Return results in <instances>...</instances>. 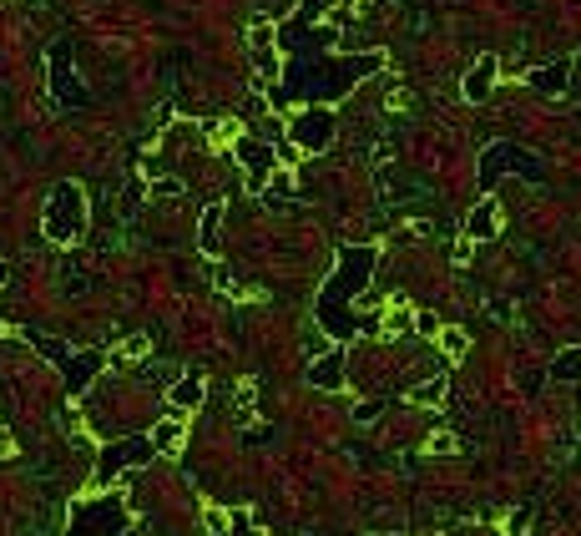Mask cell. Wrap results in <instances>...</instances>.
<instances>
[{
  "instance_id": "19",
  "label": "cell",
  "mask_w": 581,
  "mask_h": 536,
  "mask_svg": "<svg viewBox=\"0 0 581 536\" xmlns=\"http://www.w3.org/2000/svg\"><path fill=\"white\" fill-rule=\"evenodd\" d=\"M339 0H293V21H304V26H314V21H324V15L334 11Z\"/></svg>"
},
{
  "instance_id": "1",
  "label": "cell",
  "mask_w": 581,
  "mask_h": 536,
  "mask_svg": "<svg viewBox=\"0 0 581 536\" xmlns=\"http://www.w3.org/2000/svg\"><path fill=\"white\" fill-rule=\"evenodd\" d=\"M278 51H283V76L268 87L274 107H334L349 91L384 72V51H339V26L329 21H293L283 15L278 26Z\"/></svg>"
},
{
  "instance_id": "18",
  "label": "cell",
  "mask_w": 581,
  "mask_h": 536,
  "mask_svg": "<svg viewBox=\"0 0 581 536\" xmlns=\"http://www.w3.org/2000/svg\"><path fill=\"white\" fill-rule=\"evenodd\" d=\"M253 72H258L263 82H278V76H283V57H278V46H263V51H253Z\"/></svg>"
},
{
  "instance_id": "17",
  "label": "cell",
  "mask_w": 581,
  "mask_h": 536,
  "mask_svg": "<svg viewBox=\"0 0 581 536\" xmlns=\"http://www.w3.org/2000/svg\"><path fill=\"white\" fill-rule=\"evenodd\" d=\"M173 406L177 410H198V406H203V375H198V370H192V375H177Z\"/></svg>"
},
{
  "instance_id": "15",
  "label": "cell",
  "mask_w": 581,
  "mask_h": 536,
  "mask_svg": "<svg viewBox=\"0 0 581 536\" xmlns=\"http://www.w3.org/2000/svg\"><path fill=\"white\" fill-rule=\"evenodd\" d=\"M546 379H552V385H577V379H581V345L561 349V354L546 364Z\"/></svg>"
},
{
  "instance_id": "28",
  "label": "cell",
  "mask_w": 581,
  "mask_h": 536,
  "mask_svg": "<svg viewBox=\"0 0 581 536\" xmlns=\"http://www.w3.org/2000/svg\"><path fill=\"white\" fill-rule=\"evenodd\" d=\"M223 536H258V532H253V522H248V516H232V526Z\"/></svg>"
},
{
  "instance_id": "5",
  "label": "cell",
  "mask_w": 581,
  "mask_h": 536,
  "mask_svg": "<svg viewBox=\"0 0 581 536\" xmlns=\"http://www.w3.org/2000/svg\"><path fill=\"white\" fill-rule=\"evenodd\" d=\"M506 173L531 177V183H546V162H541L536 152L516 147V142H491L485 152H480V162H476V183H480V192H491Z\"/></svg>"
},
{
  "instance_id": "11",
  "label": "cell",
  "mask_w": 581,
  "mask_h": 536,
  "mask_svg": "<svg viewBox=\"0 0 581 536\" xmlns=\"http://www.w3.org/2000/svg\"><path fill=\"white\" fill-rule=\"evenodd\" d=\"M495 233H501V203L485 192V198L465 213V238H470V244H491Z\"/></svg>"
},
{
  "instance_id": "23",
  "label": "cell",
  "mask_w": 581,
  "mask_h": 536,
  "mask_svg": "<svg viewBox=\"0 0 581 536\" xmlns=\"http://www.w3.org/2000/svg\"><path fill=\"white\" fill-rule=\"evenodd\" d=\"M415 329H420V334H430V339H440V329H445V324H440L435 314H425V309H420V314H415Z\"/></svg>"
},
{
  "instance_id": "30",
  "label": "cell",
  "mask_w": 581,
  "mask_h": 536,
  "mask_svg": "<svg viewBox=\"0 0 581 536\" xmlns=\"http://www.w3.org/2000/svg\"><path fill=\"white\" fill-rule=\"evenodd\" d=\"M11 450H15V440H11L5 431H0V456H11Z\"/></svg>"
},
{
  "instance_id": "12",
  "label": "cell",
  "mask_w": 581,
  "mask_h": 536,
  "mask_svg": "<svg viewBox=\"0 0 581 536\" xmlns=\"http://www.w3.org/2000/svg\"><path fill=\"white\" fill-rule=\"evenodd\" d=\"M61 375H66V390L81 395L97 379V370H102V354H91V349H76V354H61Z\"/></svg>"
},
{
  "instance_id": "14",
  "label": "cell",
  "mask_w": 581,
  "mask_h": 536,
  "mask_svg": "<svg viewBox=\"0 0 581 536\" xmlns=\"http://www.w3.org/2000/svg\"><path fill=\"white\" fill-rule=\"evenodd\" d=\"M308 385L314 390H339L344 385V349H324L319 360L308 364Z\"/></svg>"
},
{
  "instance_id": "31",
  "label": "cell",
  "mask_w": 581,
  "mask_h": 536,
  "mask_svg": "<svg viewBox=\"0 0 581 536\" xmlns=\"http://www.w3.org/2000/svg\"><path fill=\"white\" fill-rule=\"evenodd\" d=\"M0 284H11V263H0Z\"/></svg>"
},
{
  "instance_id": "3",
  "label": "cell",
  "mask_w": 581,
  "mask_h": 536,
  "mask_svg": "<svg viewBox=\"0 0 581 536\" xmlns=\"http://www.w3.org/2000/svg\"><path fill=\"white\" fill-rule=\"evenodd\" d=\"M87 228H91V208H87L81 183H56L41 208V233L51 244H76Z\"/></svg>"
},
{
  "instance_id": "24",
  "label": "cell",
  "mask_w": 581,
  "mask_h": 536,
  "mask_svg": "<svg viewBox=\"0 0 581 536\" xmlns=\"http://www.w3.org/2000/svg\"><path fill=\"white\" fill-rule=\"evenodd\" d=\"M268 188H274V192H283V198H289V192H299V188H293V173H283V167H278V173L268 177Z\"/></svg>"
},
{
  "instance_id": "27",
  "label": "cell",
  "mask_w": 581,
  "mask_h": 536,
  "mask_svg": "<svg viewBox=\"0 0 581 536\" xmlns=\"http://www.w3.org/2000/svg\"><path fill=\"white\" fill-rule=\"evenodd\" d=\"M152 192H162V198H177V192H182V183H177V177H157V183H152Z\"/></svg>"
},
{
  "instance_id": "7",
  "label": "cell",
  "mask_w": 581,
  "mask_h": 536,
  "mask_svg": "<svg viewBox=\"0 0 581 536\" xmlns=\"http://www.w3.org/2000/svg\"><path fill=\"white\" fill-rule=\"evenodd\" d=\"M157 461V440L152 435H122L112 446L97 456V481H112V476H127V471H142V465Z\"/></svg>"
},
{
  "instance_id": "22",
  "label": "cell",
  "mask_w": 581,
  "mask_h": 536,
  "mask_svg": "<svg viewBox=\"0 0 581 536\" xmlns=\"http://www.w3.org/2000/svg\"><path fill=\"white\" fill-rule=\"evenodd\" d=\"M152 440H157V450H173V446H182V425H177V421H162L157 431H152Z\"/></svg>"
},
{
  "instance_id": "21",
  "label": "cell",
  "mask_w": 581,
  "mask_h": 536,
  "mask_svg": "<svg viewBox=\"0 0 581 536\" xmlns=\"http://www.w3.org/2000/svg\"><path fill=\"white\" fill-rule=\"evenodd\" d=\"M409 400H415V406H440V400H445V379H425V385H415Z\"/></svg>"
},
{
  "instance_id": "13",
  "label": "cell",
  "mask_w": 581,
  "mask_h": 536,
  "mask_svg": "<svg viewBox=\"0 0 581 536\" xmlns=\"http://www.w3.org/2000/svg\"><path fill=\"white\" fill-rule=\"evenodd\" d=\"M495 76H501V61H495V57H476V66H470V72H465V82H460V97L480 107L495 91Z\"/></svg>"
},
{
  "instance_id": "9",
  "label": "cell",
  "mask_w": 581,
  "mask_h": 536,
  "mask_svg": "<svg viewBox=\"0 0 581 536\" xmlns=\"http://www.w3.org/2000/svg\"><path fill=\"white\" fill-rule=\"evenodd\" d=\"M232 158L243 162L248 188H268V177L278 173V147L258 142V137H238V142H232Z\"/></svg>"
},
{
  "instance_id": "6",
  "label": "cell",
  "mask_w": 581,
  "mask_h": 536,
  "mask_svg": "<svg viewBox=\"0 0 581 536\" xmlns=\"http://www.w3.org/2000/svg\"><path fill=\"white\" fill-rule=\"evenodd\" d=\"M339 137V116L334 107H293L289 116V147L299 152H329Z\"/></svg>"
},
{
  "instance_id": "29",
  "label": "cell",
  "mask_w": 581,
  "mask_h": 536,
  "mask_svg": "<svg viewBox=\"0 0 581 536\" xmlns=\"http://www.w3.org/2000/svg\"><path fill=\"white\" fill-rule=\"evenodd\" d=\"M430 450H435V456H451V450H455V435H430Z\"/></svg>"
},
{
  "instance_id": "8",
  "label": "cell",
  "mask_w": 581,
  "mask_h": 536,
  "mask_svg": "<svg viewBox=\"0 0 581 536\" xmlns=\"http://www.w3.org/2000/svg\"><path fill=\"white\" fill-rule=\"evenodd\" d=\"M51 97H56L61 107H72V112H81V107H91V91L81 87V76H76L72 66V41H56L51 46Z\"/></svg>"
},
{
  "instance_id": "4",
  "label": "cell",
  "mask_w": 581,
  "mask_h": 536,
  "mask_svg": "<svg viewBox=\"0 0 581 536\" xmlns=\"http://www.w3.org/2000/svg\"><path fill=\"white\" fill-rule=\"evenodd\" d=\"M127 526H131L127 496L102 491V496L76 501V507H72V522H66V532H61V536H122Z\"/></svg>"
},
{
  "instance_id": "10",
  "label": "cell",
  "mask_w": 581,
  "mask_h": 536,
  "mask_svg": "<svg viewBox=\"0 0 581 536\" xmlns=\"http://www.w3.org/2000/svg\"><path fill=\"white\" fill-rule=\"evenodd\" d=\"M526 87L536 91V97H567L571 61L561 57V61H541V66H531V72H526Z\"/></svg>"
},
{
  "instance_id": "2",
  "label": "cell",
  "mask_w": 581,
  "mask_h": 536,
  "mask_svg": "<svg viewBox=\"0 0 581 536\" xmlns=\"http://www.w3.org/2000/svg\"><path fill=\"white\" fill-rule=\"evenodd\" d=\"M375 263H379V244H344L339 248V263L329 269V278H324L319 299H314V320H319V329L329 334L334 345H344V339L359 334V320L349 314V304L369 289Z\"/></svg>"
},
{
  "instance_id": "16",
  "label": "cell",
  "mask_w": 581,
  "mask_h": 536,
  "mask_svg": "<svg viewBox=\"0 0 581 536\" xmlns=\"http://www.w3.org/2000/svg\"><path fill=\"white\" fill-rule=\"evenodd\" d=\"M223 213H228V208L213 203L203 213V228H198V248H203L207 259H218V248H223Z\"/></svg>"
},
{
  "instance_id": "25",
  "label": "cell",
  "mask_w": 581,
  "mask_h": 536,
  "mask_svg": "<svg viewBox=\"0 0 581 536\" xmlns=\"http://www.w3.org/2000/svg\"><path fill=\"white\" fill-rule=\"evenodd\" d=\"M369 421H379V406H375V400H364V406H354V425H369Z\"/></svg>"
},
{
  "instance_id": "26",
  "label": "cell",
  "mask_w": 581,
  "mask_h": 536,
  "mask_svg": "<svg viewBox=\"0 0 581 536\" xmlns=\"http://www.w3.org/2000/svg\"><path fill=\"white\" fill-rule=\"evenodd\" d=\"M122 354H127V360H142V354H147V339H142V334H131L127 345H122Z\"/></svg>"
},
{
  "instance_id": "20",
  "label": "cell",
  "mask_w": 581,
  "mask_h": 536,
  "mask_svg": "<svg viewBox=\"0 0 581 536\" xmlns=\"http://www.w3.org/2000/svg\"><path fill=\"white\" fill-rule=\"evenodd\" d=\"M440 349H445L451 360H465V349H470V334L455 329V324H445V329H440Z\"/></svg>"
},
{
  "instance_id": "32",
  "label": "cell",
  "mask_w": 581,
  "mask_h": 536,
  "mask_svg": "<svg viewBox=\"0 0 581 536\" xmlns=\"http://www.w3.org/2000/svg\"><path fill=\"white\" fill-rule=\"evenodd\" d=\"M384 536H405V532H384Z\"/></svg>"
}]
</instances>
